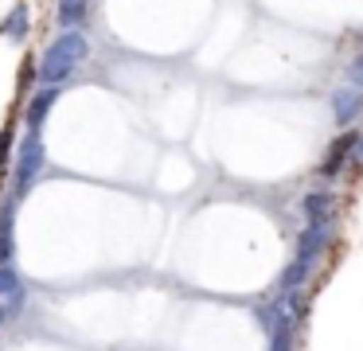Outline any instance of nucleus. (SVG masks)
Returning a JSON list of instances; mask_svg holds the SVG:
<instances>
[{
	"label": "nucleus",
	"instance_id": "nucleus-1",
	"mask_svg": "<svg viewBox=\"0 0 363 351\" xmlns=\"http://www.w3.org/2000/svg\"><path fill=\"white\" fill-rule=\"evenodd\" d=\"M90 55V43H86V35L82 31H74V28H67L63 35L55 39V43L43 51V59L35 62V74H40V86H55V82H63V78H71L74 74V67H79L82 59Z\"/></svg>",
	"mask_w": 363,
	"mask_h": 351
},
{
	"label": "nucleus",
	"instance_id": "nucleus-2",
	"mask_svg": "<svg viewBox=\"0 0 363 351\" xmlns=\"http://www.w3.org/2000/svg\"><path fill=\"white\" fill-rule=\"evenodd\" d=\"M40 172H43V140H40V129H28V137L20 140V152H16V195L32 191Z\"/></svg>",
	"mask_w": 363,
	"mask_h": 351
},
{
	"label": "nucleus",
	"instance_id": "nucleus-3",
	"mask_svg": "<svg viewBox=\"0 0 363 351\" xmlns=\"http://www.w3.org/2000/svg\"><path fill=\"white\" fill-rule=\"evenodd\" d=\"M352 148H355V133H340L336 140L328 145V152H324L320 160V176H340V168H344L347 160H352Z\"/></svg>",
	"mask_w": 363,
	"mask_h": 351
},
{
	"label": "nucleus",
	"instance_id": "nucleus-4",
	"mask_svg": "<svg viewBox=\"0 0 363 351\" xmlns=\"http://www.w3.org/2000/svg\"><path fill=\"white\" fill-rule=\"evenodd\" d=\"M332 109H336L340 125H352L355 117H359V109H363V90L359 86H340V90L332 94Z\"/></svg>",
	"mask_w": 363,
	"mask_h": 351
},
{
	"label": "nucleus",
	"instance_id": "nucleus-5",
	"mask_svg": "<svg viewBox=\"0 0 363 351\" xmlns=\"http://www.w3.org/2000/svg\"><path fill=\"white\" fill-rule=\"evenodd\" d=\"M328 238H332V218H328V223H308V230L301 234L297 257H305V262H316V257H320V250L328 246Z\"/></svg>",
	"mask_w": 363,
	"mask_h": 351
},
{
	"label": "nucleus",
	"instance_id": "nucleus-6",
	"mask_svg": "<svg viewBox=\"0 0 363 351\" xmlns=\"http://www.w3.org/2000/svg\"><path fill=\"white\" fill-rule=\"evenodd\" d=\"M55 98H59V90H55V86H48V90H40L32 101H28V109H24L28 129H40L43 117H48V113H51V106H55Z\"/></svg>",
	"mask_w": 363,
	"mask_h": 351
},
{
	"label": "nucleus",
	"instance_id": "nucleus-7",
	"mask_svg": "<svg viewBox=\"0 0 363 351\" xmlns=\"http://www.w3.org/2000/svg\"><path fill=\"white\" fill-rule=\"evenodd\" d=\"M301 207H305V218H308V223H328V218H332V207H336V195H332V191H308Z\"/></svg>",
	"mask_w": 363,
	"mask_h": 351
},
{
	"label": "nucleus",
	"instance_id": "nucleus-8",
	"mask_svg": "<svg viewBox=\"0 0 363 351\" xmlns=\"http://www.w3.org/2000/svg\"><path fill=\"white\" fill-rule=\"evenodd\" d=\"M12 250H16V211L0 207V265L12 262Z\"/></svg>",
	"mask_w": 363,
	"mask_h": 351
},
{
	"label": "nucleus",
	"instance_id": "nucleus-9",
	"mask_svg": "<svg viewBox=\"0 0 363 351\" xmlns=\"http://www.w3.org/2000/svg\"><path fill=\"white\" fill-rule=\"evenodd\" d=\"M28 20H32V12H28V0H16L9 23H4V35H9L12 43H24V39H28Z\"/></svg>",
	"mask_w": 363,
	"mask_h": 351
},
{
	"label": "nucleus",
	"instance_id": "nucleus-10",
	"mask_svg": "<svg viewBox=\"0 0 363 351\" xmlns=\"http://www.w3.org/2000/svg\"><path fill=\"white\" fill-rule=\"evenodd\" d=\"M86 20V0H59V23L74 28V23Z\"/></svg>",
	"mask_w": 363,
	"mask_h": 351
},
{
	"label": "nucleus",
	"instance_id": "nucleus-11",
	"mask_svg": "<svg viewBox=\"0 0 363 351\" xmlns=\"http://www.w3.org/2000/svg\"><path fill=\"white\" fill-rule=\"evenodd\" d=\"M0 293H20V277L12 265H0Z\"/></svg>",
	"mask_w": 363,
	"mask_h": 351
},
{
	"label": "nucleus",
	"instance_id": "nucleus-12",
	"mask_svg": "<svg viewBox=\"0 0 363 351\" xmlns=\"http://www.w3.org/2000/svg\"><path fill=\"white\" fill-rule=\"evenodd\" d=\"M32 78H35V59H32V55H28V59L20 62V78H16V90L24 94L28 86H32Z\"/></svg>",
	"mask_w": 363,
	"mask_h": 351
},
{
	"label": "nucleus",
	"instance_id": "nucleus-13",
	"mask_svg": "<svg viewBox=\"0 0 363 351\" xmlns=\"http://www.w3.org/2000/svg\"><path fill=\"white\" fill-rule=\"evenodd\" d=\"M9 152H12V121L0 129V172L9 168Z\"/></svg>",
	"mask_w": 363,
	"mask_h": 351
},
{
	"label": "nucleus",
	"instance_id": "nucleus-14",
	"mask_svg": "<svg viewBox=\"0 0 363 351\" xmlns=\"http://www.w3.org/2000/svg\"><path fill=\"white\" fill-rule=\"evenodd\" d=\"M352 86H359V90H363V55L352 62Z\"/></svg>",
	"mask_w": 363,
	"mask_h": 351
},
{
	"label": "nucleus",
	"instance_id": "nucleus-15",
	"mask_svg": "<svg viewBox=\"0 0 363 351\" xmlns=\"http://www.w3.org/2000/svg\"><path fill=\"white\" fill-rule=\"evenodd\" d=\"M0 320H4V308H0Z\"/></svg>",
	"mask_w": 363,
	"mask_h": 351
}]
</instances>
